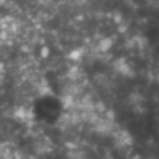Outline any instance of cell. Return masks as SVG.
<instances>
[{
	"mask_svg": "<svg viewBox=\"0 0 159 159\" xmlns=\"http://www.w3.org/2000/svg\"><path fill=\"white\" fill-rule=\"evenodd\" d=\"M111 46H112V42L109 38H105L99 43V49L102 51H108Z\"/></svg>",
	"mask_w": 159,
	"mask_h": 159,
	"instance_id": "6da1fadb",
	"label": "cell"
},
{
	"mask_svg": "<svg viewBox=\"0 0 159 159\" xmlns=\"http://www.w3.org/2000/svg\"><path fill=\"white\" fill-rule=\"evenodd\" d=\"M81 50H74V51H72V52L70 53V57L72 58V59H74V60H76V59H79L80 58V56H81Z\"/></svg>",
	"mask_w": 159,
	"mask_h": 159,
	"instance_id": "7a4b0ae2",
	"label": "cell"
}]
</instances>
